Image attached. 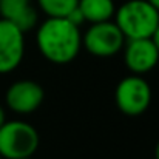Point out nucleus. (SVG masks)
<instances>
[{
    "label": "nucleus",
    "instance_id": "nucleus-1",
    "mask_svg": "<svg viewBox=\"0 0 159 159\" xmlns=\"http://www.w3.org/2000/svg\"><path fill=\"white\" fill-rule=\"evenodd\" d=\"M36 40L42 56L57 65L74 60L82 47L79 26L66 17H48L40 25Z\"/></svg>",
    "mask_w": 159,
    "mask_h": 159
},
{
    "label": "nucleus",
    "instance_id": "nucleus-2",
    "mask_svg": "<svg viewBox=\"0 0 159 159\" xmlns=\"http://www.w3.org/2000/svg\"><path fill=\"white\" fill-rule=\"evenodd\" d=\"M114 17L125 40L152 37L159 25V11L148 0H128L117 8Z\"/></svg>",
    "mask_w": 159,
    "mask_h": 159
},
{
    "label": "nucleus",
    "instance_id": "nucleus-3",
    "mask_svg": "<svg viewBox=\"0 0 159 159\" xmlns=\"http://www.w3.org/2000/svg\"><path fill=\"white\" fill-rule=\"evenodd\" d=\"M39 147V134L33 125L9 120L0 127V156L3 159L31 158Z\"/></svg>",
    "mask_w": 159,
    "mask_h": 159
},
{
    "label": "nucleus",
    "instance_id": "nucleus-4",
    "mask_svg": "<svg viewBox=\"0 0 159 159\" xmlns=\"http://www.w3.org/2000/svg\"><path fill=\"white\" fill-rule=\"evenodd\" d=\"M116 107L127 116H139L147 111L152 102V88L144 77L131 74L122 79L114 91Z\"/></svg>",
    "mask_w": 159,
    "mask_h": 159
},
{
    "label": "nucleus",
    "instance_id": "nucleus-5",
    "mask_svg": "<svg viewBox=\"0 0 159 159\" xmlns=\"http://www.w3.org/2000/svg\"><path fill=\"white\" fill-rule=\"evenodd\" d=\"M82 43L88 53L98 57H110L119 53L125 45V37L114 22L91 23L82 37Z\"/></svg>",
    "mask_w": 159,
    "mask_h": 159
},
{
    "label": "nucleus",
    "instance_id": "nucleus-6",
    "mask_svg": "<svg viewBox=\"0 0 159 159\" xmlns=\"http://www.w3.org/2000/svg\"><path fill=\"white\" fill-rule=\"evenodd\" d=\"M23 31L6 19H0V74L14 71L25 54Z\"/></svg>",
    "mask_w": 159,
    "mask_h": 159
},
{
    "label": "nucleus",
    "instance_id": "nucleus-7",
    "mask_svg": "<svg viewBox=\"0 0 159 159\" xmlns=\"http://www.w3.org/2000/svg\"><path fill=\"white\" fill-rule=\"evenodd\" d=\"M125 65L133 74H145L152 71L159 62V51L152 37L128 39L125 45Z\"/></svg>",
    "mask_w": 159,
    "mask_h": 159
},
{
    "label": "nucleus",
    "instance_id": "nucleus-8",
    "mask_svg": "<svg viewBox=\"0 0 159 159\" xmlns=\"http://www.w3.org/2000/svg\"><path fill=\"white\" fill-rule=\"evenodd\" d=\"M45 98L43 88L34 80L14 82L6 91V105L19 114H30L42 105Z\"/></svg>",
    "mask_w": 159,
    "mask_h": 159
},
{
    "label": "nucleus",
    "instance_id": "nucleus-9",
    "mask_svg": "<svg viewBox=\"0 0 159 159\" xmlns=\"http://www.w3.org/2000/svg\"><path fill=\"white\" fill-rule=\"evenodd\" d=\"M2 19L9 20L23 33L33 30L37 23V12L31 0H0Z\"/></svg>",
    "mask_w": 159,
    "mask_h": 159
},
{
    "label": "nucleus",
    "instance_id": "nucleus-10",
    "mask_svg": "<svg viewBox=\"0 0 159 159\" xmlns=\"http://www.w3.org/2000/svg\"><path fill=\"white\" fill-rule=\"evenodd\" d=\"M77 8L80 9L85 22L90 23L110 20L116 12L113 0H79Z\"/></svg>",
    "mask_w": 159,
    "mask_h": 159
},
{
    "label": "nucleus",
    "instance_id": "nucleus-11",
    "mask_svg": "<svg viewBox=\"0 0 159 159\" xmlns=\"http://www.w3.org/2000/svg\"><path fill=\"white\" fill-rule=\"evenodd\" d=\"M79 0H37L39 8L48 17H68L76 8Z\"/></svg>",
    "mask_w": 159,
    "mask_h": 159
},
{
    "label": "nucleus",
    "instance_id": "nucleus-12",
    "mask_svg": "<svg viewBox=\"0 0 159 159\" xmlns=\"http://www.w3.org/2000/svg\"><path fill=\"white\" fill-rule=\"evenodd\" d=\"M152 40H153V43L156 45V48H158V51H159V25L156 26V30H155V33L152 36Z\"/></svg>",
    "mask_w": 159,
    "mask_h": 159
},
{
    "label": "nucleus",
    "instance_id": "nucleus-13",
    "mask_svg": "<svg viewBox=\"0 0 159 159\" xmlns=\"http://www.w3.org/2000/svg\"><path fill=\"white\" fill-rule=\"evenodd\" d=\"M6 122V116H5V110L2 108V105H0V127L3 125Z\"/></svg>",
    "mask_w": 159,
    "mask_h": 159
},
{
    "label": "nucleus",
    "instance_id": "nucleus-14",
    "mask_svg": "<svg viewBox=\"0 0 159 159\" xmlns=\"http://www.w3.org/2000/svg\"><path fill=\"white\" fill-rule=\"evenodd\" d=\"M148 2H150V3H152V5L159 11V0H148Z\"/></svg>",
    "mask_w": 159,
    "mask_h": 159
},
{
    "label": "nucleus",
    "instance_id": "nucleus-15",
    "mask_svg": "<svg viewBox=\"0 0 159 159\" xmlns=\"http://www.w3.org/2000/svg\"><path fill=\"white\" fill-rule=\"evenodd\" d=\"M155 158L159 159V142H158V145H156V150H155Z\"/></svg>",
    "mask_w": 159,
    "mask_h": 159
},
{
    "label": "nucleus",
    "instance_id": "nucleus-16",
    "mask_svg": "<svg viewBox=\"0 0 159 159\" xmlns=\"http://www.w3.org/2000/svg\"><path fill=\"white\" fill-rule=\"evenodd\" d=\"M23 159H33V158H23Z\"/></svg>",
    "mask_w": 159,
    "mask_h": 159
},
{
    "label": "nucleus",
    "instance_id": "nucleus-17",
    "mask_svg": "<svg viewBox=\"0 0 159 159\" xmlns=\"http://www.w3.org/2000/svg\"><path fill=\"white\" fill-rule=\"evenodd\" d=\"M0 159H3V158H2V156H0Z\"/></svg>",
    "mask_w": 159,
    "mask_h": 159
}]
</instances>
